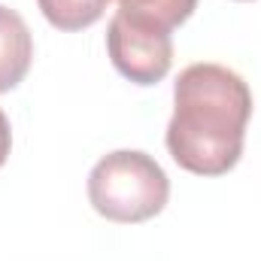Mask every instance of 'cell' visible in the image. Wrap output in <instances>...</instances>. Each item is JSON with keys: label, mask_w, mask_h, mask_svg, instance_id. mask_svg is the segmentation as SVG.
Instances as JSON below:
<instances>
[{"label": "cell", "mask_w": 261, "mask_h": 261, "mask_svg": "<svg viewBox=\"0 0 261 261\" xmlns=\"http://www.w3.org/2000/svg\"><path fill=\"white\" fill-rule=\"evenodd\" d=\"M252 91L225 64H189L173 82V116L167 122L170 158L195 176L228 173L246 143Z\"/></svg>", "instance_id": "cell-1"}, {"label": "cell", "mask_w": 261, "mask_h": 261, "mask_svg": "<svg viewBox=\"0 0 261 261\" xmlns=\"http://www.w3.org/2000/svg\"><path fill=\"white\" fill-rule=\"evenodd\" d=\"M167 197L170 179L164 167L140 149H116L88 173V200L94 213L116 225L155 219L167 206Z\"/></svg>", "instance_id": "cell-2"}, {"label": "cell", "mask_w": 261, "mask_h": 261, "mask_svg": "<svg viewBox=\"0 0 261 261\" xmlns=\"http://www.w3.org/2000/svg\"><path fill=\"white\" fill-rule=\"evenodd\" d=\"M107 55L134 85H158L173 67V37L170 31L134 24L122 15H113L107 24Z\"/></svg>", "instance_id": "cell-3"}, {"label": "cell", "mask_w": 261, "mask_h": 261, "mask_svg": "<svg viewBox=\"0 0 261 261\" xmlns=\"http://www.w3.org/2000/svg\"><path fill=\"white\" fill-rule=\"evenodd\" d=\"M34 61V37L28 21L0 3V94L12 91L31 70Z\"/></svg>", "instance_id": "cell-4"}, {"label": "cell", "mask_w": 261, "mask_h": 261, "mask_svg": "<svg viewBox=\"0 0 261 261\" xmlns=\"http://www.w3.org/2000/svg\"><path fill=\"white\" fill-rule=\"evenodd\" d=\"M116 15L128 18L134 24L173 31L176 24L189 21L197 9V0H116Z\"/></svg>", "instance_id": "cell-5"}, {"label": "cell", "mask_w": 261, "mask_h": 261, "mask_svg": "<svg viewBox=\"0 0 261 261\" xmlns=\"http://www.w3.org/2000/svg\"><path fill=\"white\" fill-rule=\"evenodd\" d=\"M110 0H37L43 18L58 31H85L97 24Z\"/></svg>", "instance_id": "cell-6"}, {"label": "cell", "mask_w": 261, "mask_h": 261, "mask_svg": "<svg viewBox=\"0 0 261 261\" xmlns=\"http://www.w3.org/2000/svg\"><path fill=\"white\" fill-rule=\"evenodd\" d=\"M9 149H12V130H9V119H6V113L0 110V167H3L6 158H9Z\"/></svg>", "instance_id": "cell-7"}]
</instances>
